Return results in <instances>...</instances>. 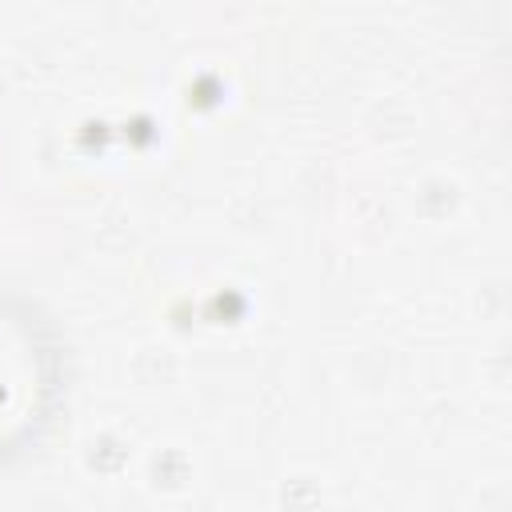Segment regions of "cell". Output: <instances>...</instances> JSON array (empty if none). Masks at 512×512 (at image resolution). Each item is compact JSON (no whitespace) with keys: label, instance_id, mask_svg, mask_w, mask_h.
Returning <instances> with one entry per match:
<instances>
[{"label":"cell","instance_id":"6da1fadb","mask_svg":"<svg viewBox=\"0 0 512 512\" xmlns=\"http://www.w3.org/2000/svg\"><path fill=\"white\" fill-rule=\"evenodd\" d=\"M60 396V352L48 324L0 292V460L20 452L52 416Z\"/></svg>","mask_w":512,"mask_h":512}]
</instances>
